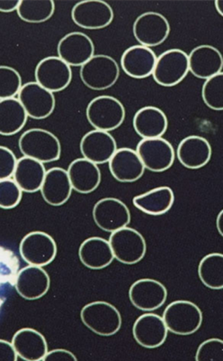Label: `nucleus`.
<instances>
[{
  "label": "nucleus",
  "mask_w": 223,
  "mask_h": 361,
  "mask_svg": "<svg viewBox=\"0 0 223 361\" xmlns=\"http://www.w3.org/2000/svg\"><path fill=\"white\" fill-rule=\"evenodd\" d=\"M18 147L23 156L43 164L55 162L60 158L59 138L43 128H31L24 132L19 138Z\"/></svg>",
  "instance_id": "nucleus-1"
},
{
  "label": "nucleus",
  "mask_w": 223,
  "mask_h": 361,
  "mask_svg": "<svg viewBox=\"0 0 223 361\" xmlns=\"http://www.w3.org/2000/svg\"><path fill=\"white\" fill-rule=\"evenodd\" d=\"M82 324L92 333L103 337L113 336L121 330L122 319L120 312L108 302H89L82 309Z\"/></svg>",
  "instance_id": "nucleus-2"
},
{
  "label": "nucleus",
  "mask_w": 223,
  "mask_h": 361,
  "mask_svg": "<svg viewBox=\"0 0 223 361\" xmlns=\"http://www.w3.org/2000/svg\"><path fill=\"white\" fill-rule=\"evenodd\" d=\"M163 320L170 333L189 336L201 328L203 315L195 302L179 300L171 302L163 312Z\"/></svg>",
  "instance_id": "nucleus-3"
},
{
  "label": "nucleus",
  "mask_w": 223,
  "mask_h": 361,
  "mask_svg": "<svg viewBox=\"0 0 223 361\" xmlns=\"http://www.w3.org/2000/svg\"><path fill=\"white\" fill-rule=\"evenodd\" d=\"M125 109L118 99L113 96L96 97L86 109L87 121L95 130L110 132L117 130L124 123Z\"/></svg>",
  "instance_id": "nucleus-4"
},
{
  "label": "nucleus",
  "mask_w": 223,
  "mask_h": 361,
  "mask_svg": "<svg viewBox=\"0 0 223 361\" xmlns=\"http://www.w3.org/2000/svg\"><path fill=\"white\" fill-rule=\"evenodd\" d=\"M80 79L87 88L105 90L112 88L120 76V68L114 58L106 54H95L80 67Z\"/></svg>",
  "instance_id": "nucleus-5"
},
{
  "label": "nucleus",
  "mask_w": 223,
  "mask_h": 361,
  "mask_svg": "<svg viewBox=\"0 0 223 361\" xmlns=\"http://www.w3.org/2000/svg\"><path fill=\"white\" fill-rule=\"evenodd\" d=\"M108 240L115 259L125 265H135L146 255V240L135 228L125 227L113 232Z\"/></svg>",
  "instance_id": "nucleus-6"
},
{
  "label": "nucleus",
  "mask_w": 223,
  "mask_h": 361,
  "mask_svg": "<svg viewBox=\"0 0 223 361\" xmlns=\"http://www.w3.org/2000/svg\"><path fill=\"white\" fill-rule=\"evenodd\" d=\"M54 238L46 232L32 231L22 238L19 253L28 265L44 267L50 265L57 256Z\"/></svg>",
  "instance_id": "nucleus-7"
},
{
  "label": "nucleus",
  "mask_w": 223,
  "mask_h": 361,
  "mask_svg": "<svg viewBox=\"0 0 223 361\" xmlns=\"http://www.w3.org/2000/svg\"><path fill=\"white\" fill-rule=\"evenodd\" d=\"M189 73V57L180 49L164 51L158 57L153 74L155 82L163 87L179 85Z\"/></svg>",
  "instance_id": "nucleus-8"
},
{
  "label": "nucleus",
  "mask_w": 223,
  "mask_h": 361,
  "mask_svg": "<svg viewBox=\"0 0 223 361\" xmlns=\"http://www.w3.org/2000/svg\"><path fill=\"white\" fill-rule=\"evenodd\" d=\"M93 220L103 231H117L128 227L131 224V212L127 205L121 200L108 197L99 200L94 205Z\"/></svg>",
  "instance_id": "nucleus-9"
},
{
  "label": "nucleus",
  "mask_w": 223,
  "mask_h": 361,
  "mask_svg": "<svg viewBox=\"0 0 223 361\" xmlns=\"http://www.w3.org/2000/svg\"><path fill=\"white\" fill-rule=\"evenodd\" d=\"M132 32L138 43L148 48L163 44L170 34L169 20L158 12H145L134 23Z\"/></svg>",
  "instance_id": "nucleus-10"
},
{
  "label": "nucleus",
  "mask_w": 223,
  "mask_h": 361,
  "mask_svg": "<svg viewBox=\"0 0 223 361\" xmlns=\"http://www.w3.org/2000/svg\"><path fill=\"white\" fill-rule=\"evenodd\" d=\"M111 6L102 0H84L77 3L71 11V18L77 27L87 30L108 27L114 20Z\"/></svg>",
  "instance_id": "nucleus-11"
},
{
  "label": "nucleus",
  "mask_w": 223,
  "mask_h": 361,
  "mask_svg": "<svg viewBox=\"0 0 223 361\" xmlns=\"http://www.w3.org/2000/svg\"><path fill=\"white\" fill-rule=\"evenodd\" d=\"M35 82L50 90L60 92L65 90L72 80V71L69 64L59 56L45 57L38 63L34 71Z\"/></svg>",
  "instance_id": "nucleus-12"
},
{
  "label": "nucleus",
  "mask_w": 223,
  "mask_h": 361,
  "mask_svg": "<svg viewBox=\"0 0 223 361\" xmlns=\"http://www.w3.org/2000/svg\"><path fill=\"white\" fill-rule=\"evenodd\" d=\"M136 152L145 169L153 173H163L171 169L176 157L172 145L163 137L141 140L137 145Z\"/></svg>",
  "instance_id": "nucleus-13"
},
{
  "label": "nucleus",
  "mask_w": 223,
  "mask_h": 361,
  "mask_svg": "<svg viewBox=\"0 0 223 361\" xmlns=\"http://www.w3.org/2000/svg\"><path fill=\"white\" fill-rule=\"evenodd\" d=\"M129 299L138 310L151 312L163 307L167 289L163 283L151 279H139L129 289Z\"/></svg>",
  "instance_id": "nucleus-14"
},
{
  "label": "nucleus",
  "mask_w": 223,
  "mask_h": 361,
  "mask_svg": "<svg viewBox=\"0 0 223 361\" xmlns=\"http://www.w3.org/2000/svg\"><path fill=\"white\" fill-rule=\"evenodd\" d=\"M18 97L28 117L34 119L49 118L56 106L53 93L44 89L37 82H30L23 85Z\"/></svg>",
  "instance_id": "nucleus-15"
},
{
  "label": "nucleus",
  "mask_w": 223,
  "mask_h": 361,
  "mask_svg": "<svg viewBox=\"0 0 223 361\" xmlns=\"http://www.w3.org/2000/svg\"><path fill=\"white\" fill-rule=\"evenodd\" d=\"M57 53L70 67H82L95 56V44L89 35L82 32H72L61 38Z\"/></svg>",
  "instance_id": "nucleus-16"
},
{
  "label": "nucleus",
  "mask_w": 223,
  "mask_h": 361,
  "mask_svg": "<svg viewBox=\"0 0 223 361\" xmlns=\"http://www.w3.org/2000/svg\"><path fill=\"white\" fill-rule=\"evenodd\" d=\"M169 333L163 317L153 312L141 315L132 326L135 341L145 349H157L163 346Z\"/></svg>",
  "instance_id": "nucleus-17"
},
{
  "label": "nucleus",
  "mask_w": 223,
  "mask_h": 361,
  "mask_svg": "<svg viewBox=\"0 0 223 361\" xmlns=\"http://www.w3.org/2000/svg\"><path fill=\"white\" fill-rule=\"evenodd\" d=\"M79 149L84 158L98 166L109 163L118 148L109 132L94 130L83 135Z\"/></svg>",
  "instance_id": "nucleus-18"
},
{
  "label": "nucleus",
  "mask_w": 223,
  "mask_h": 361,
  "mask_svg": "<svg viewBox=\"0 0 223 361\" xmlns=\"http://www.w3.org/2000/svg\"><path fill=\"white\" fill-rule=\"evenodd\" d=\"M15 286L22 298L34 301L44 298L49 291L51 279L44 267L29 265L19 271Z\"/></svg>",
  "instance_id": "nucleus-19"
},
{
  "label": "nucleus",
  "mask_w": 223,
  "mask_h": 361,
  "mask_svg": "<svg viewBox=\"0 0 223 361\" xmlns=\"http://www.w3.org/2000/svg\"><path fill=\"white\" fill-rule=\"evenodd\" d=\"M158 57L151 48L134 45L127 48L121 57L122 71L134 79H145L153 75Z\"/></svg>",
  "instance_id": "nucleus-20"
},
{
  "label": "nucleus",
  "mask_w": 223,
  "mask_h": 361,
  "mask_svg": "<svg viewBox=\"0 0 223 361\" xmlns=\"http://www.w3.org/2000/svg\"><path fill=\"white\" fill-rule=\"evenodd\" d=\"M189 72L196 78L208 80L222 72L223 56L217 48L203 44L189 54Z\"/></svg>",
  "instance_id": "nucleus-21"
},
{
  "label": "nucleus",
  "mask_w": 223,
  "mask_h": 361,
  "mask_svg": "<svg viewBox=\"0 0 223 361\" xmlns=\"http://www.w3.org/2000/svg\"><path fill=\"white\" fill-rule=\"evenodd\" d=\"M108 164L110 173L119 183L136 182L146 169L136 150L127 147L117 149Z\"/></svg>",
  "instance_id": "nucleus-22"
},
{
  "label": "nucleus",
  "mask_w": 223,
  "mask_h": 361,
  "mask_svg": "<svg viewBox=\"0 0 223 361\" xmlns=\"http://www.w3.org/2000/svg\"><path fill=\"white\" fill-rule=\"evenodd\" d=\"M211 144L200 135H189L180 142L177 149L179 163L187 169H203L211 160Z\"/></svg>",
  "instance_id": "nucleus-23"
},
{
  "label": "nucleus",
  "mask_w": 223,
  "mask_h": 361,
  "mask_svg": "<svg viewBox=\"0 0 223 361\" xmlns=\"http://www.w3.org/2000/svg\"><path fill=\"white\" fill-rule=\"evenodd\" d=\"M68 171L61 167H53L47 171L41 188L42 197L47 204L58 207L65 204L72 195Z\"/></svg>",
  "instance_id": "nucleus-24"
},
{
  "label": "nucleus",
  "mask_w": 223,
  "mask_h": 361,
  "mask_svg": "<svg viewBox=\"0 0 223 361\" xmlns=\"http://www.w3.org/2000/svg\"><path fill=\"white\" fill-rule=\"evenodd\" d=\"M67 171L74 191L82 195L96 191L101 183V171L98 164L86 158H77L70 164Z\"/></svg>",
  "instance_id": "nucleus-25"
},
{
  "label": "nucleus",
  "mask_w": 223,
  "mask_h": 361,
  "mask_svg": "<svg viewBox=\"0 0 223 361\" xmlns=\"http://www.w3.org/2000/svg\"><path fill=\"white\" fill-rule=\"evenodd\" d=\"M134 128L142 140L163 137L169 128V121L163 111L153 106H146L135 113Z\"/></svg>",
  "instance_id": "nucleus-26"
},
{
  "label": "nucleus",
  "mask_w": 223,
  "mask_h": 361,
  "mask_svg": "<svg viewBox=\"0 0 223 361\" xmlns=\"http://www.w3.org/2000/svg\"><path fill=\"white\" fill-rule=\"evenodd\" d=\"M79 257L84 266L92 270L106 269L115 260L109 240L100 237L84 240L79 248Z\"/></svg>",
  "instance_id": "nucleus-27"
},
{
  "label": "nucleus",
  "mask_w": 223,
  "mask_h": 361,
  "mask_svg": "<svg viewBox=\"0 0 223 361\" xmlns=\"http://www.w3.org/2000/svg\"><path fill=\"white\" fill-rule=\"evenodd\" d=\"M12 343L20 359L25 361L44 360L48 351L46 338L33 328H23L12 338Z\"/></svg>",
  "instance_id": "nucleus-28"
},
{
  "label": "nucleus",
  "mask_w": 223,
  "mask_h": 361,
  "mask_svg": "<svg viewBox=\"0 0 223 361\" xmlns=\"http://www.w3.org/2000/svg\"><path fill=\"white\" fill-rule=\"evenodd\" d=\"M174 202V192L169 186L157 187L132 199L135 208L151 216L166 214L173 207Z\"/></svg>",
  "instance_id": "nucleus-29"
},
{
  "label": "nucleus",
  "mask_w": 223,
  "mask_h": 361,
  "mask_svg": "<svg viewBox=\"0 0 223 361\" xmlns=\"http://www.w3.org/2000/svg\"><path fill=\"white\" fill-rule=\"evenodd\" d=\"M46 173L44 164L33 158L23 157L18 159L13 179L23 192L34 193L41 191Z\"/></svg>",
  "instance_id": "nucleus-30"
},
{
  "label": "nucleus",
  "mask_w": 223,
  "mask_h": 361,
  "mask_svg": "<svg viewBox=\"0 0 223 361\" xmlns=\"http://www.w3.org/2000/svg\"><path fill=\"white\" fill-rule=\"evenodd\" d=\"M28 115L18 99H0V134L11 137L27 124Z\"/></svg>",
  "instance_id": "nucleus-31"
},
{
  "label": "nucleus",
  "mask_w": 223,
  "mask_h": 361,
  "mask_svg": "<svg viewBox=\"0 0 223 361\" xmlns=\"http://www.w3.org/2000/svg\"><path fill=\"white\" fill-rule=\"evenodd\" d=\"M198 276L207 288L223 289V254L211 253L203 257L199 263Z\"/></svg>",
  "instance_id": "nucleus-32"
},
{
  "label": "nucleus",
  "mask_w": 223,
  "mask_h": 361,
  "mask_svg": "<svg viewBox=\"0 0 223 361\" xmlns=\"http://www.w3.org/2000/svg\"><path fill=\"white\" fill-rule=\"evenodd\" d=\"M55 11L53 0H21L18 17L29 24H41L49 20Z\"/></svg>",
  "instance_id": "nucleus-33"
},
{
  "label": "nucleus",
  "mask_w": 223,
  "mask_h": 361,
  "mask_svg": "<svg viewBox=\"0 0 223 361\" xmlns=\"http://www.w3.org/2000/svg\"><path fill=\"white\" fill-rule=\"evenodd\" d=\"M203 102L212 111H223V72L205 80L202 88Z\"/></svg>",
  "instance_id": "nucleus-34"
},
{
  "label": "nucleus",
  "mask_w": 223,
  "mask_h": 361,
  "mask_svg": "<svg viewBox=\"0 0 223 361\" xmlns=\"http://www.w3.org/2000/svg\"><path fill=\"white\" fill-rule=\"evenodd\" d=\"M20 73L11 66L0 67V99L15 98L22 89Z\"/></svg>",
  "instance_id": "nucleus-35"
},
{
  "label": "nucleus",
  "mask_w": 223,
  "mask_h": 361,
  "mask_svg": "<svg viewBox=\"0 0 223 361\" xmlns=\"http://www.w3.org/2000/svg\"><path fill=\"white\" fill-rule=\"evenodd\" d=\"M23 192L14 179L0 180V207L11 209L21 202Z\"/></svg>",
  "instance_id": "nucleus-36"
},
{
  "label": "nucleus",
  "mask_w": 223,
  "mask_h": 361,
  "mask_svg": "<svg viewBox=\"0 0 223 361\" xmlns=\"http://www.w3.org/2000/svg\"><path fill=\"white\" fill-rule=\"evenodd\" d=\"M196 361H223V340L208 338L199 345L196 354Z\"/></svg>",
  "instance_id": "nucleus-37"
},
{
  "label": "nucleus",
  "mask_w": 223,
  "mask_h": 361,
  "mask_svg": "<svg viewBox=\"0 0 223 361\" xmlns=\"http://www.w3.org/2000/svg\"><path fill=\"white\" fill-rule=\"evenodd\" d=\"M18 159L9 148L0 147V180L11 179L17 169Z\"/></svg>",
  "instance_id": "nucleus-38"
},
{
  "label": "nucleus",
  "mask_w": 223,
  "mask_h": 361,
  "mask_svg": "<svg viewBox=\"0 0 223 361\" xmlns=\"http://www.w3.org/2000/svg\"><path fill=\"white\" fill-rule=\"evenodd\" d=\"M44 361H77L75 354L65 349H55L48 351L44 357Z\"/></svg>",
  "instance_id": "nucleus-39"
},
{
  "label": "nucleus",
  "mask_w": 223,
  "mask_h": 361,
  "mask_svg": "<svg viewBox=\"0 0 223 361\" xmlns=\"http://www.w3.org/2000/svg\"><path fill=\"white\" fill-rule=\"evenodd\" d=\"M18 354L14 345L6 340L0 341V360L2 361H18Z\"/></svg>",
  "instance_id": "nucleus-40"
},
{
  "label": "nucleus",
  "mask_w": 223,
  "mask_h": 361,
  "mask_svg": "<svg viewBox=\"0 0 223 361\" xmlns=\"http://www.w3.org/2000/svg\"><path fill=\"white\" fill-rule=\"evenodd\" d=\"M20 3L21 0H0V11L3 13L18 11Z\"/></svg>",
  "instance_id": "nucleus-41"
},
{
  "label": "nucleus",
  "mask_w": 223,
  "mask_h": 361,
  "mask_svg": "<svg viewBox=\"0 0 223 361\" xmlns=\"http://www.w3.org/2000/svg\"><path fill=\"white\" fill-rule=\"evenodd\" d=\"M216 228L219 234L223 238V209L219 212L217 218H216Z\"/></svg>",
  "instance_id": "nucleus-42"
},
{
  "label": "nucleus",
  "mask_w": 223,
  "mask_h": 361,
  "mask_svg": "<svg viewBox=\"0 0 223 361\" xmlns=\"http://www.w3.org/2000/svg\"><path fill=\"white\" fill-rule=\"evenodd\" d=\"M215 5L219 15L223 18V0H216Z\"/></svg>",
  "instance_id": "nucleus-43"
}]
</instances>
